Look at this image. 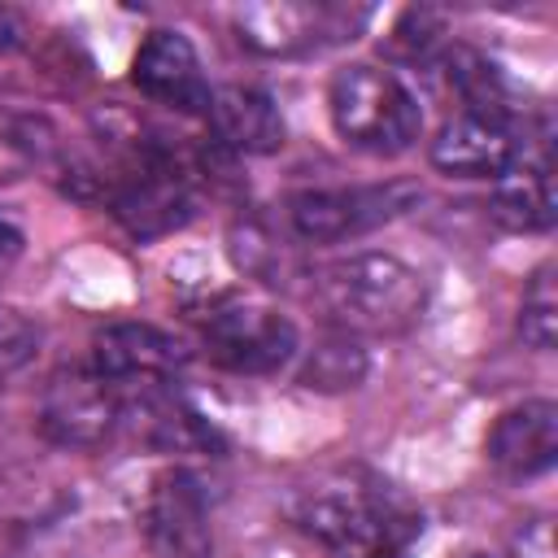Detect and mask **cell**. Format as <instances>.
I'll list each match as a JSON object with an SVG mask.
<instances>
[{"label": "cell", "mask_w": 558, "mask_h": 558, "mask_svg": "<svg viewBox=\"0 0 558 558\" xmlns=\"http://www.w3.org/2000/svg\"><path fill=\"white\" fill-rule=\"evenodd\" d=\"M100 196L109 201V214L118 218V227L140 244L161 240L196 218L192 170L170 148H157V144H135V153L122 157L100 179Z\"/></svg>", "instance_id": "4"}, {"label": "cell", "mask_w": 558, "mask_h": 558, "mask_svg": "<svg viewBox=\"0 0 558 558\" xmlns=\"http://www.w3.org/2000/svg\"><path fill=\"white\" fill-rule=\"evenodd\" d=\"M131 83L148 100H157L174 113H187V118H205L209 100H214V87L205 78L196 44L170 26H157L144 35V44L131 57Z\"/></svg>", "instance_id": "12"}, {"label": "cell", "mask_w": 558, "mask_h": 558, "mask_svg": "<svg viewBox=\"0 0 558 558\" xmlns=\"http://www.w3.org/2000/svg\"><path fill=\"white\" fill-rule=\"evenodd\" d=\"M22 248H26V231H22V222H17L9 209H0V279L22 262Z\"/></svg>", "instance_id": "21"}, {"label": "cell", "mask_w": 558, "mask_h": 558, "mask_svg": "<svg viewBox=\"0 0 558 558\" xmlns=\"http://www.w3.org/2000/svg\"><path fill=\"white\" fill-rule=\"evenodd\" d=\"M57 153V131L44 113L0 105V183H17L48 166Z\"/></svg>", "instance_id": "16"}, {"label": "cell", "mask_w": 558, "mask_h": 558, "mask_svg": "<svg viewBox=\"0 0 558 558\" xmlns=\"http://www.w3.org/2000/svg\"><path fill=\"white\" fill-rule=\"evenodd\" d=\"M484 458L506 480H536L558 458V405L549 397H527L497 414L484 440Z\"/></svg>", "instance_id": "13"}, {"label": "cell", "mask_w": 558, "mask_h": 558, "mask_svg": "<svg viewBox=\"0 0 558 558\" xmlns=\"http://www.w3.org/2000/svg\"><path fill=\"white\" fill-rule=\"evenodd\" d=\"M17 44H22V22L13 9H0V52H9Z\"/></svg>", "instance_id": "22"}, {"label": "cell", "mask_w": 558, "mask_h": 558, "mask_svg": "<svg viewBox=\"0 0 558 558\" xmlns=\"http://www.w3.org/2000/svg\"><path fill=\"white\" fill-rule=\"evenodd\" d=\"M131 397L135 388H122L92 371L87 362L61 366L48 375L39 392V432L44 440L78 453H100L109 445H126L131 427Z\"/></svg>", "instance_id": "5"}, {"label": "cell", "mask_w": 558, "mask_h": 558, "mask_svg": "<svg viewBox=\"0 0 558 558\" xmlns=\"http://www.w3.org/2000/svg\"><path fill=\"white\" fill-rule=\"evenodd\" d=\"M92 371L122 388H174L187 366V349L153 323H109L92 336Z\"/></svg>", "instance_id": "11"}, {"label": "cell", "mask_w": 558, "mask_h": 558, "mask_svg": "<svg viewBox=\"0 0 558 558\" xmlns=\"http://www.w3.org/2000/svg\"><path fill=\"white\" fill-rule=\"evenodd\" d=\"M292 523L327 558H405L423 532V514L366 466H340L301 488Z\"/></svg>", "instance_id": "1"}, {"label": "cell", "mask_w": 558, "mask_h": 558, "mask_svg": "<svg viewBox=\"0 0 558 558\" xmlns=\"http://www.w3.org/2000/svg\"><path fill=\"white\" fill-rule=\"evenodd\" d=\"M523 144H527V131L519 126V118L458 109L436 131L427 157L449 179H488L493 183V179H501L519 161Z\"/></svg>", "instance_id": "10"}, {"label": "cell", "mask_w": 558, "mask_h": 558, "mask_svg": "<svg viewBox=\"0 0 558 558\" xmlns=\"http://www.w3.org/2000/svg\"><path fill=\"white\" fill-rule=\"evenodd\" d=\"M362 379H366V353H362V344H357L353 336H344V331L323 336V340L310 349L305 366H301V384H305V388L340 392V388H357Z\"/></svg>", "instance_id": "17"}, {"label": "cell", "mask_w": 558, "mask_h": 558, "mask_svg": "<svg viewBox=\"0 0 558 558\" xmlns=\"http://www.w3.org/2000/svg\"><path fill=\"white\" fill-rule=\"evenodd\" d=\"M35 353H39V327L13 305H0V392L17 371L31 366Z\"/></svg>", "instance_id": "19"}, {"label": "cell", "mask_w": 558, "mask_h": 558, "mask_svg": "<svg viewBox=\"0 0 558 558\" xmlns=\"http://www.w3.org/2000/svg\"><path fill=\"white\" fill-rule=\"evenodd\" d=\"M510 558H554V527L545 514L527 519L514 536H510Z\"/></svg>", "instance_id": "20"}, {"label": "cell", "mask_w": 558, "mask_h": 558, "mask_svg": "<svg viewBox=\"0 0 558 558\" xmlns=\"http://www.w3.org/2000/svg\"><path fill=\"white\" fill-rule=\"evenodd\" d=\"M214 497L201 471L166 466L144 501V536L157 558H209L214 554Z\"/></svg>", "instance_id": "9"}, {"label": "cell", "mask_w": 558, "mask_h": 558, "mask_svg": "<svg viewBox=\"0 0 558 558\" xmlns=\"http://www.w3.org/2000/svg\"><path fill=\"white\" fill-rule=\"evenodd\" d=\"M488 214L519 235H541L558 218V196H554V161H549V140L527 135L519 161L493 179V205Z\"/></svg>", "instance_id": "14"}, {"label": "cell", "mask_w": 558, "mask_h": 558, "mask_svg": "<svg viewBox=\"0 0 558 558\" xmlns=\"http://www.w3.org/2000/svg\"><path fill=\"white\" fill-rule=\"evenodd\" d=\"M414 201H418V187L405 179L296 187L283 196V227L301 244H344L401 218L405 209H414Z\"/></svg>", "instance_id": "7"}, {"label": "cell", "mask_w": 558, "mask_h": 558, "mask_svg": "<svg viewBox=\"0 0 558 558\" xmlns=\"http://www.w3.org/2000/svg\"><path fill=\"white\" fill-rule=\"evenodd\" d=\"M201 349L214 366L262 379L301 357V331L262 296H222L201 318Z\"/></svg>", "instance_id": "6"}, {"label": "cell", "mask_w": 558, "mask_h": 558, "mask_svg": "<svg viewBox=\"0 0 558 558\" xmlns=\"http://www.w3.org/2000/svg\"><path fill=\"white\" fill-rule=\"evenodd\" d=\"M327 323L344 336H405L427 310V279L397 253L362 248L331 257L310 275Z\"/></svg>", "instance_id": "2"}, {"label": "cell", "mask_w": 558, "mask_h": 558, "mask_svg": "<svg viewBox=\"0 0 558 558\" xmlns=\"http://www.w3.org/2000/svg\"><path fill=\"white\" fill-rule=\"evenodd\" d=\"M327 118L340 144L366 157H401L423 135V105L410 83L375 61H353L327 83Z\"/></svg>", "instance_id": "3"}, {"label": "cell", "mask_w": 558, "mask_h": 558, "mask_svg": "<svg viewBox=\"0 0 558 558\" xmlns=\"http://www.w3.org/2000/svg\"><path fill=\"white\" fill-rule=\"evenodd\" d=\"M519 336L536 353H554L558 340V292H554V262H541L523 288L519 305Z\"/></svg>", "instance_id": "18"}, {"label": "cell", "mask_w": 558, "mask_h": 558, "mask_svg": "<svg viewBox=\"0 0 558 558\" xmlns=\"http://www.w3.org/2000/svg\"><path fill=\"white\" fill-rule=\"evenodd\" d=\"M371 22V9L353 4H310V0H279V4H240L231 13L235 39L257 57H314L323 48H336L344 39H357V31Z\"/></svg>", "instance_id": "8"}, {"label": "cell", "mask_w": 558, "mask_h": 558, "mask_svg": "<svg viewBox=\"0 0 558 558\" xmlns=\"http://www.w3.org/2000/svg\"><path fill=\"white\" fill-rule=\"evenodd\" d=\"M471 558H488V554H471Z\"/></svg>", "instance_id": "23"}, {"label": "cell", "mask_w": 558, "mask_h": 558, "mask_svg": "<svg viewBox=\"0 0 558 558\" xmlns=\"http://www.w3.org/2000/svg\"><path fill=\"white\" fill-rule=\"evenodd\" d=\"M209 558H214V554H209Z\"/></svg>", "instance_id": "24"}, {"label": "cell", "mask_w": 558, "mask_h": 558, "mask_svg": "<svg viewBox=\"0 0 558 558\" xmlns=\"http://www.w3.org/2000/svg\"><path fill=\"white\" fill-rule=\"evenodd\" d=\"M205 122H209L214 148H222L231 157H266V153L283 148V135H288L275 96L262 87H248V83L218 87Z\"/></svg>", "instance_id": "15"}]
</instances>
